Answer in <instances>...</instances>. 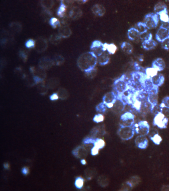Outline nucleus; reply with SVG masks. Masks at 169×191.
I'll return each instance as SVG.
<instances>
[{"instance_id":"nucleus-1","label":"nucleus","mask_w":169,"mask_h":191,"mask_svg":"<svg viewBox=\"0 0 169 191\" xmlns=\"http://www.w3.org/2000/svg\"><path fill=\"white\" fill-rule=\"evenodd\" d=\"M98 63L97 56L91 51L82 54L77 61L79 68L87 74H90L94 71Z\"/></svg>"},{"instance_id":"nucleus-2","label":"nucleus","mask_w":169,"mask_h":191,"mask_svg":"<svg viewBox=\"0 0 169 191\" xmlns=\"http://www.w3.org/2000/svg\"><path fill=\"white\" fill-rule=\"evenodd\" d=\"M148 77L144 72L136 71L132 72L129 79L130 88L136 92L144 91V82Z\"/></svg>"},{"instance_id":"nucleus-3","label":"nucleus","mask_w":169,"mask_h":191,"mask_svg":"<svg viewBox=\"0 0 169 191\" xmlns=\"http://www.w3.org/2000/svg\"><path fill=\"white\" fill-rule=\"evenodd\" d=\"M130 88L129 79L123 74L117 79L113 84L114 92L118 97L121 96Z\"/></svg>"},{"instance_id":"nucleus-4","label":"nucleus","mask_w":169,"mask_h":191,"mask_svg":"<svg viewBox=\"0 0 169 191\" xmlns=\"http://www.w3.org/2000/svg\"><path fill=\"white\" fill-rule=\"evenodd\" d=\"M159 21L158 14L156 13H150L145 16L144 23L148 29H152L157 27Z\"/></svg>"},{"instance_id":"nucleus-5","label":"nucleus","mask_w":169,"mask_h":191,"mask_svg":"<svg viewBox=\"0 0 169 191\" xmlns=\"http://www.w3.org/2000/svg\"><path fill=\"white\" fill-rule=\"evenodd\" d=\"M169 24L168 23H164L160 26L156 34V39L160 42L169 37Z\"/></svg>"},{"instance_id":"nucleus-6","label":"nucleus","mask_w":169,"mask_h":191,"mask_svg":"<svg viewBox=\"0 0 169 191\" xmlns=\"http://www.w3.org/2000/svg\"><path fill=\"white\" fill-rule=\"evenodd\" d=\"M168 121V119L161 112H160L154 117L153 124L160 129H165L167 128Z\"/></svg>"},{"instance_id":"nucleus-7","label":"nucleus","mask_w":169,"mask_h":191,"mask_svg":"<svg viewBox=\"0 0 169 191\" xmlns=\"http://www.w3.org/2000/svg\"><path fill=\"white\" fill-rule=\"evenodd\" d=\"M134 130L136 133L145 136L149 133L150 126L148 122L141 121L133 125Z\"/></svg>"},{"instance_id":"nucleus-8","label":"nucleus","mask_w":169,"mask_h":191,"mask_svg":"<svg viewBox=\"0 0 169 191\" xmlns=\"http://www.w3.org/2000/svg\"><path fill=\"white\" fill-rule=\"evenodd\" d=\"M135 131L133 125H122L119 129V133L122 138L129 139L133 137Z\"/></svg>"},{"instance_id":"nucleus-9","label":"nucleus","mask_w":169,"mask_h":191,"mask_svg":"<svg viewBox=\"0 0 169 191\" xmlns=\"http://www.w3.org/2000/svg\"><path fill=\"white\" fill-rule=\"evenodd\" d=\"M118 98V96L114 91L106 93L104 96L103 102L105 104L107 108H111Z\"/></svg>"},{"instance_id":"nucleus-10","label":"nucleus","mask_w":169,"mask_h":191,"mask_svg":"<svg viewBox=\"0 0 169 191\" xmlns=\"http://www.w3.org/2000/svg\"><path fill=\"white\" fill-rule=\"evenodd\" d=\"M159 87L154 86L153 88L148 92L147 100L151 106L158 104Z\"/></svg>"},{"instance_id":"nucleus-11","label":"nucleus","mask_w":169,"mask_h":191,"mask_svg":"<svg viewBox=\"0 0 169 191\" xmlns=\"http://www.w3.org/2000/svg\"><path fill=\"white\" fill-rule=\"evenodd\" d=\"M103 44L101 41L98 40L94 41L91 44L90 46L91 51L97 57L105 52L104 51Z\"/></svg>"},{"instance_id":"nucleus-12","label":"nucleus","mask_w":169,"mask_h":191,"mask_svg":"<svg viewBox=\"0 0 169 191\" xmlns=\"http://www.w3.org/2000/svg\"><path fill=\"white\" fill-rule=\"evenodd\" d=\"M91 10L93 14L98 17H102L106 13L105 8L102 5L95 4L92 7Z\"/></svg>"},{"instance_id":"nucleus-13","label":"nucleus","mask_w":169,"mask_h":191,"mask_svg":"<svg viewBox=\"0 0 169 191\" xmlns=\"http://www.w3.org/2000/svg\"><path fill=\"white\" fill-rule=\"evenodd\" d=\"M135 116L130 112H127L122 114L121 119L124 122L127 124V126H132L133 125Z\"/></svg>"},{"instance_id":"nucleus-14","label":"nucleus","mask_w":169,"mask_h":191,"mask_svg":"<svg viewBox=\"0 0 169 191\" xmlns=\"http://www.w3.org/2000/svg\"><path fill=\"white\" fill-rule=\"evenodd\" d=\"M135 143L138 147L141 149H145L148 145V140L145 136H138L136 138Z\"/></svg>"},{"instance_id":"nucleus-15","label":"nucleus","mask_w":169,"mask_h":191,"mask_svg":"<svg viewBox=\"0 0 169 191\" xmlns=\"http://www.w3.org/2000/svg\"><path fill=\"white\" fill-rule=\"evenodd\" d=\"M152 67L155 69L158 72H161L165 69V64L162 59L159 58L153 62Z\"/></svg>"},{"instance_id":"nucleus-16","label":"nucleus","mask_w":169,"mask_h":191,"mask_svg":"<svg viewBox=\"0 0 169 191\" xmlns=\"http://www.w3.org/2000/svg\"><path fill=\"white\" fill-rule=\"evenodd\" d=\"M127 35L128 38L131 41H136L140 39V33L135 28H130L128 31Z\"/></svg>"},{"instance_id":"nucleus-17","label":"nucleus","mask_w":169,"mask_h":191,"mask_svg":"<svg viewBox=\"0 0 169 191\" xmlns=\"http://www.w3.org/2000/svg\"><path fill=\"white\" fill-rule=\"evenodd\" d=\"M126 105L123 100L118 98L112 108L116 112H121L124 110Z\"/></svg>"},{"instance_id":"nucleus-18","label":"nucleus","mask_w":169,"mask_h":191,"mask_svg":"<svg viewBox=\"0 0 169 191\" xmlns=\"http://www.w3.org/2000/svg\"><path fill=\"white\" fill-rule=\"evenodd\" d=\"M152 81L154 86L159 87L164 84L165 78L161 74H158L151 78Z\"/></svg>"},{"instance_id":"nucleus-19","label":"nucleus","mask_w":169,"mask_h":191,"mask_svg":"<svg viewBox=\"0 0 169 191\" xmlns=\"http://www.w3.org/2000/svg\"><path fill=\"white\" fill-rule=\"evenodd\" d=\"M143 47L146 50H150L155 49L157 45V43L152 39L145 41L142 42Z\"/></svg>"},{"instance_id":"nucleus-20","label":"nucleus","mask_w":169,"mask_h":191,"mask_svg":"<svg viewBox=\"0 0 169 191\" xmlns=\"http://www.w3.org/2000/svg\"><path fill=\"white\" fill-rule=\"evenodd\" d=\"M108 53L105 52L98 57V62L101 66H104L107 65L109 62L110 58Z\"/></svg>"},{"instance_id":"nucleus-21","label":"nucleus","mask_w":169,"mask_h":191,"mask_svg":"<svg viewBox=\"0 0 169 191\" xmlns=\"http://www.w3.org/2000/svg\"><path fill=\"white\" fill-rule=\"evenodd\" d=\"M122 50L125 53L130 55L133 52V47L132 45L129 43L124 42L122 43L121 46Z\"/></svg>"},{"instance_id":"nucleus-22","label":"nucleus","mask_w":169,"mask_h":191,"mask_svg":"<svg viewBox=\"0 0 169 191\" xmlns=\"http://www.w3.org/2000/svg\"><path fill=\"white\" fill-rule=\"evenodd\" d=\"M70 15L75 19H79L83 15V12L79 8L76 7L71 11Z\"/></svg>"},{"instance_id":"nucleus-23","label":"nucleus","mask_w":169,"mask_h":191,"mask_svg":"<svg viewBox=\"0 0 169 191\" xmlns=\"http://www.w3.org/2000/svg\"><path fill=\"white\" fill-rule=\"evenodd\" d=\"M154 87L151 78L148 77L145 79L144 84V91L148 93Z\"/></svg>"},{"instance_id":"nucleus-24","label":"nucleus","mask_w":169,"mask_h":191,"mask_svg":"<svg viewBox=\"0 0 169 191\" xmlns=\"http://www.w3.org/2000/svg\"><path fill=\"white\" fill-rule=\"evenodd\" d=\"M145 73L148 78L151 79L158 74V71L152 67L145 69Z\"/></svg>"},{"instance_id":"nucleus-25","label":"nucleus","mask_w":169,"mask_h":191,"mask_svg":"<svg viewBox=\"0 0 169 191\" xmlns=\"http://www.w3.org/2000/svg\"><path fill=\"white\" fill-rule=\"evenodd\" d=\"M167 9V6L164 3L162 2L157 3L154 8V11L155 13L158 15L162 12Z\"/></svg>"},{"instance_id":"nucleus-26","label":"nucleus","mask_w":169,"mask_h":191,"mask_svg":"<svg viewBox=\"0 0 169 191\" xmlns=\"http://www.w3.org/2000/svg\"><path fill=\"white\" fill-rule=\"evenodd\" d=\"M150 139L155 145H159L162 142V138L158 133L151 134L150 136Z\"/></svg>"},{"instance_id":"nucleus-27","label":"nucleus","mask_w":169,"mask_h":191,"mask_svg":"<svg viewBox=\"0 0 169 191\" xmlns=\"http://www.w3.org/2000/svg\"><path fill=\"white\" fill-rule=\"evenodd\" d=\"M139 32L140 34L148 31V29L144 22H139L137 23L135 27Z\"/></svg>"},{"instance_id":"nucleus-28","label":"nucleus","mask_w":169,"mask_h":191,"mask_svg":"<svg viewBox=\"0 0 169 191\" xmlns=\"http://www.w3.org/2000/svg\"><path fill=\"white\" fill-rule=\"evenodd\" d=\"M161 21L164 23H168L169 21V16L167 10L162 12L158 14Z\"/></svg>"},{"instance_id":"nucleus-29","label":"nucleus","mask_w":169,"mask_h":191,"mask_svg":"<svg viewBox=\"0 0 169 191\" xmlns=\"http://www.w3.org/2000/svg\"><path fill=\"white\" fill-rule=\"evenodd\" d=\"M117 47L113 43L108 44L106 48V51L110 55H113L115 53L117 50Z\"/></svg>"},{"instance_id":"nucleus-30","label":"nucleus","mask_w":169,"mask_h":191,"mask_svg":"<svg viewBox=\"0 0 169 191\" xmlns=\"http://www.w3.org/2000/svg\"><path fill=\"white\" fill-rule=\"evenodd\" d=\"M140 39L142 41L150 40L152 39V35L150 32L147 31L144 33L140 34Z\"/></svg>"},{"instance_id":"nucleus-31","label":"nucleus","mask_w":169,"mask_h":191,"mask_svg":"<svg viewBox=\"0 0 169 191\" xmlns=\"http://www.w3.org/2000/svg\"><path fill=\"white\" fill-rule=\"evenodd\" d=\"M107 108L106 105L103 102L98 104L96 107V111L100 114L104 113Z\"/></svg>"},{"instance_id":"nucleus-32","label":"nucleus","mask_w":169,"mask_h":191,"mask_svg":"<svg viewBox=\"0 0 169 191\" xmlns=\"http://www.w3.org/2000/svg\"><path fill=\"white\" fill-rule=\"evenodd\" d=\"M94 146L97 147L99 149H101L104 147L105 145V142L104 141L101 139H97L94 140Z\"/></svg>"},{"instance_id":"nucleus-33","label":"nucleus","mask_w":169,"mask_h":191,"mask_svg":"<svg viewBox=\"0 0 169 191\" xmlns=\"http://www.w3.org/2000/svg\"><path fill=\"white\" fill-rule=\"evenodd\" d=\"M75 186L78 189H81L83 186L84 184V179L81 177H79L76 179L75 181Z\"/></svg>"},{"instance_id":"nucleus-34","label":"nucleus","mask_w":169,"mask_h":191,"mask_svg":"<svg viewBox=\"0 0 169 191\" xmlns=\"http://www.w3.org/2000/svg\"><path fill=\"white\" fill-rule=\"evenodd\" d=\"M62 1L60 2V7L57 11V14L60 16H62L66 10V6Z\"/></svg>"},{"instance_id":"nucleus-35","label":"nucleus","mask_w":169,"mask_h":191,"mask_svg":"<svg viewBox=\"0 0 169 191\" xmlns=\"http://www.w3.org/2000/svg\"><path fill=\"white\" fill-rule=\"evenodd\" d=\"M151 112L155 115L161 112V108L160 105L157 104L151 107L150 108Z\"/></svg>"},{"instance_id":"nucleus-36","label":"nucleus","mask_w":169,"mask_h":191,"mask_svg":"<svg viewBox=\"0 0 169 191\" xmlns=\"http://www.w3.org/2000/svg\"><path fill=\"white\" fill-rule=\"evenodd\" d=\"M104 119V117L101 114H96L93 118L94 121L97 123L103 122Z\"/></svg>"},{"instance_id":"nucleus-37","label":"nucleus","mask_w":169,"mask_h":191,"mask_svg":"<svg viewBox=\"0 0 169 191\" xmlns=\"http://www.w3.org/2000/svg\"><path fill=\"white\" fill-rule=\"evenodd\" d=\"M159 105L161 108L164 107L169 108V96L166 97L163 99L161 103Z\"/></svg>"},{"instance_id":"nucleus-38","label":"nucleus","mask_w":169,"mask_h":191,"mask_svg":"<svg viewBox=\"0 0 169 191\" xmlns=\"http://www.w3.org/2000/svg\"><path fill=\"white\" fill-rule=\"evenodd\" d=\"M162 48L166 50H169V37L161 42Z\"/></svg>"},{"instance_id":"nucleus-39","label":"nucleus","mask_w":169,"mask_h":191,"mask_svg":"<svg viewBox=\"0 0 169 191\" xmlns=\"http://www.w3.org/2000/svg\"><path fill=\"white\" fill-rule=\"evenodd\" d=\"M50 25L54 28H56V26L59 24V21L55 17L52 18L50 20Z\"/></svg>"},{"instance_id":"nucleus-40","label":"nucleus","mask_w":169,"mask_h":191,"mask_svg":"<svg viewBox=\"0 0 169 191\" xmlns=\"http://www.w3.org/2000/svg\"><path fill=\"white\" fill-rule=\"evenodd\" d=\"M35 46L34 41L32 39L28 40L25 44V46L28 48H31L34 47Z\"/></svg>"},{"instance_id":"nucleus-41","label":"nucleus","mask_w":169,"mask_h":191,"mask_svg":"<svg viewBox=\"0 0 169 191\" xmlns=\"http://www.w3.org/2000/svg\"><path fill=\"white\" fill-rule=\"evenodd\" d=\"M161 112L168 119L169 118V108L164 107L161 108Z\"/></svg>"},{"instance_id":"nucleus-42","label":"nucleus","mask_w":169,"mask_h":191,"mask_svg":"<svg viewBox=\"0 0 169 191\" xmlns=\"http://www.w3.org/2000/svg\"><path fill=\"white\" fill-rule=\"evenodd\" d=\"M99 183L101 184V186H106L108 184L107 179L105 178L101 177L99 178Z\"/></svg>"},{"instance_id":"nucleus-43","label":"nucleus","mask_w":169,"mask_h":191,"mask_svg":"<svg viewBox=\"0 0 169 191\" xmlns=\"http://www.w3.org/2000/svg\"><path fill=\"white\" fill-rule=\"evenodd\" d=\"M99 149L97 147L94 146L91 149V153L93 156L98 155L99 153Z\"/></svg>"},{"instance_id":"nucleus-44","label":"nucleus","mask_w":169,"mask_h":191,"mask_svg":"<svg viewBox=\"0 0 169 191\" xmlns=\"http://www.w3.org/2000/svg\"><path fill=\"white\" fill-rule=\"evenodd\" d=\"M29 172V170L28 167H23V168L21 170V172L22 174L25 175H27Z\"/></svg>"},{"instance_id":"nucleus-45","label":"nucleus","mask_w":169,"mask_h":191,"mask_svg":"<svg viewBox=\"0 0 169 191\" xmlns=\"http://www.w3.org/2000/svg\"><path fill=\"white\" fill-rule=\"evenodd\" d=\"M161 190L162 191H169V185H164L162 187Z\"/></svg>"},{"instance_id":"nucleus-46","label":"nucleus","mask_w":169,"mask_h":191,"mask_svg":"<svg viewBox=\"0 0 169 191\" xmlns=\"http://www.w3.org/2000/svg\"><path fill=\"white\" fill-rule=\"evenodd\" d=\"M58 98L57 95L56 94H54L51 96V99L52 100H56Z\"/></svg>"},{"instance_id":"nucleus-47","label":"nucleus","mask_w":169,"mask_h":191,"mask_svg":"<svg viewBox=\"0 0 169 191\" xmlns=\"http://www.w3.org/2000/svg\"><path fill=\"white\" fill-rule=\"evenodd\" d=\"M81 163L83 164V165H85L86 164V161L84 159H82L81 161Z\"/></svg>"},{"instance_id":"nucleus-48","label":"nucleus","mask_w":169,"mask_h":191,"mask_svg":"<svg viewBox=\"0 0 169 191\" xmlns=\"http://www.w3.org/2000/svg\"><path fill=\"white\" fill-rule=\"evenodd\" d=\"M4 167L6 169H8L9 167V165L7 163H5L4 165Z\"/></svg>"},{"instance_id":"nucleus-49","label":"nucleus","mask_w":169,"mask_h":191,"mask_svg":"<svg viewBox=\"0 0 169 191\" xmlns=\"http://www.w3.org/2000/svg\"><path fill=\"white\" fill-rule=\"evenodd\" d=\"M143 56H141L140 57L139 59V60L141 61H143Z\"/></svg>"},{"instance_id":"nucleus-50","label":"nucleus","mask_w":169,"mask_h":191,"mask_svg":"<svg viewBox=\"0 0 169 191\" xmlns=\"http://www.w3.org/2000/svg\"><path fill=\"white\" fill-rule=\"evenodd\" d=\"M168 24H169V22H168Z\"/></svg>"},{"instance_id":"nucleus-51","label":"nucleus","mask_w":169,"mask_h":191,"mask_svg":"<svg viewBox=\"0 0 169 191\" xmlns=\"http://www.w3.org/2000/svg\"></svg>"}]
</instances>
